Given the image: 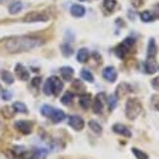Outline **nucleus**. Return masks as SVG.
<instances>
[{
    "instance_id": "2eb2a0df",
    "label": "nucleus",
    "mask_w": 159,
    "mask_h": 159,
    "mask_svg": "<svg viewBox=\"0 0 159 159\" xmlns=\"http://www.w3.org/2000/svg\"><path fill=\"white\" fill-rule=\"evenodd\" d=\"M0 76H2V79L7 84H13L14 83V76L8 70H2V71H0Z\"/></svg>"
},
{
    "instance_id": "473e14b6",
    "label": "nucleus",
    "mask_w": 159,
    "mask_h": 159,
    "mask_svg": "<svg viewBox=\"0 0 159 159\" xmlns=\"http://www.w3.org/2000/svg\"><path fill=\"white\" fill-rule=\"evenodd\" d=\"M40 83H42V79L40 78H34L33 82H31L33 87H39V85H40Z\"/></svg>"
},
{
    "instance_id": "6e6552de",
    "label": "nucleus",
    "mask_w": 159,
    "mask_h": 159,
    "mask_svg": "<svg viewBox=\"0 0 159 159\" xmlns=\"http://www.w3.org/2000/svg\"><path fill=\"white\" fill-rule=\"evenodd\" d=\"M113 130H114V133H116V134H120V135L127 137V138H129V137L132 135L130 130H129V129H128L125 125H123V124H119V123H116V124H114V125H113Z\"/></svg>"
},
{
    "instance_id": "bb28decb",
    "label": "nucleus",
    "mask_w": 159,
    "mask_h": 159,
    "mask_svg": "<svg viewBox=\"0 0 159 159\" xmlns=\"http://www.w3.org/2000/svg\"><path fill=\"white\" fill-rule=\"evenodd\" d=\"M71 100H73V94H71L70 92L65 93V94L61 97V103H63L64 105H69V104L71 103Z\"/></svg>"
},
{
    "instance_id": "72a5a7b5",
    "label": "nucleus",
    "mask_w": 159,
    "mask_h": 159,
    "mask_svg": "<svg viewBox=\"0 0 159 159\" xmlns=\"http://www.w3.org/2000/svg\"><path fill=\"white\" fill-rule=\"evenodd\" d=\"M154 107H155V108L159 110V100H158V103H155V102H154Z\"/></svg>"
},
{
    "instance_id": "aec40b11",
    "label": "nucleus",
    "mask_w": 159,
    "mask_h": 159,
    "mask_svg": "<svg viewBox=\"0 0 159 159\" xmlns=\"http://www.w3.org/2000/svg\"><path fill=\"white\" fill-rule=\"evenodd\" d=\"M80 76H82L83 80H85V82H89V83H93V82H94L93 74H92L89 70H87V69H83V70L80 71Z\"/></svg>"
},
{
    "instance_id": "6ab92c4d",
    "label": "nucleus",
    "mask_w": 159,
    "mask_h": 159,
    "mask_svg": "<svg viewBox=\"0 0 159 159\" xmlns=\"http://www.w3.org/2000/svg\"><path fill=\"white\" fill-rule=\"evenodd\" d=\"M21 8H23V3L21 2H14V3L10 4L9 11H10V14H18L21 10Z\"/></svg>"
},
{
    "instance_id": "9b49d317",
    "label": "nucleus",
    "mask_w": 159,
    "mask_h": 159,
    "mask_svg": "<svg viewBox=\"0 0 159 159\" xmlns=\"http://www.w3.org/2000/svg\"><path fill=\"white\" fill-rule=\"evenodd\" d=\"M60 75H61V78H63V80L70 82L71 78H73V75H74V70H73V68H70V66H63V68L60 69Z\"/></svg>"
},
{
    "instance_id": "423d86ee",
    "label": "nucleus",
    "mask_w": 159,
    "mask_h": 159,
    "mask_svg": "<svg viewBox=\"0 0 159 159\" xmlns=\"http://www.w3.org/2000/svg\"><path fill=\"white\" fill-rule=\"evenodd\" d=\"M15 128L18 130H20L23 134H30L31 133V128H33V124L28 120H18L15 123Z\"/></svg>"
},
{
    "instance_id": "4be33fe9",
    "label": "nucleus",
    "mask_w": 159,
    "mask_h": 159,
    "mask_svg": "<svg viewBox=\"0 0 159 159\" xmlns=\"http://www.w3.org/2000/svg\"><path fill=\"white\" fill-rule=\"evenodd\" d=\"M89 128L90 130H93L95 134H102V127L99 123H97L95 120H90L89 122Z\"/></svg>"
},
{
    "instance_id": "b1692460",
    "label": "nucleus",
    "mask_w": 159,
    "mask_h": 159,
    "mask_svg": "<svg viewBox=\"0 0 159 159\" xmlns=\"http://www.w3.org/2000/svg\"><path fill=\"white\" fill-rule=\"evenodd\" d=\"M140 19H142L143 21H145V23H149V21H153L154 16H153V14H152L150 11L144 10V11L140 13Z\"/></svg>"
},
{
    "instance_id": "c756f323",
    "label": "nucleus",
    "mask_w": 159,
    "mask_h": 159,
    "mask_svg": "<svg viewBox=\"0 0 159 159\" xmlns=\"http://www.w3.org/2000/svg\"><path fill=\"white\" fill-rule=\"evenodd\" d=\"M116 5V2L115 0H104V8L109 11H111Z\"/></svg>"
},
{
    "instance_id": "412c9836",
    "label": "nucleus",
    "mask_w": 159,
    "mask_h": 159,
    "mask_svg": "<svg viewBox=\"0 0 159 159\" xmlns=\"http://www.w3.org/2000/svg\"><path fill=\"white\" fill-rule=\"evenodd\" d=\"M129 50H130V49H128V48H127L124 44H120V45H119V47L116 48L115 53H116V55H118L119 58H124Z\"/></svg>"
},
{
    "instance_id": "a211bd4d",
    "label": "nucleus",
    "mask_w": 159,
    "mask_h": 159,
    "mask_svg": "<svg viewBox=\"0 0 159 159\" xmlns=\"http://www.w3.org/2000/svg\"><path fill=\"white\" fill-rule=\"evenodd\" d=\"M13 109H14L15 111H18V113H23V114H26V113H28L26 105H25L24 103H21V102H15V103L13 104Z\"/></svg>"
},
{
    "instance_id": "cd10ccee",
    "label": "nucleus",
    "mask_w": 159,
    "mask_h": 159,
    "mask_svg": "<svg viewBox=\"0 0 159 159\" xmlns=\"http://www.w3.org/2000/svg\"><path fill=\"white\" fill-rule=\"evenodd\" d=\"M54 110V108L53 107H50V105H43L42 107V109H40V111H42V114L44 115V116H50V114H52V111Z\"/></svg>"
},
{
    "instance_id": "1a4fd4ad",
    "label": "nucleus",
    "mask_w": 159,
    "mask_h": 159,
    "mask_svg": "<svg viewBox=\"0 0 159 159\" xmlns=\"http://www.w3.org/2000/svg\"><path fill=\"white\" fill-rule=\"evenodd\" d=\"M70 14L75 18H80L85 14V8L80 4H74L71 8H70Z\"/></svg>"
},
{
    "instance_id": "f8f14e48",
    "label": "nucleus",
    "mask_w": 159,
    "mask_h": 159,
    "mask_svg": "<svg viewBox=\"0 0 159 159\" xmlns=\"http://www.w3.org/2000/svg\"><path fill=\"white\" fill-rule=\"evenodd\" d=\"M50 80L53 83V90H54V94L53 95H59V93L61 92L63 89V83L60 82V79L57 78V76H52Z\"/></svg>"
},
{
    "instance_id": "dca6fc26",
    "label": "nucleus",
    "mask_w": 159,
    "mask_h": 159,
    "mask_svg": "<svg viewBox=\"0 0 159 159\" xmlns=\"http://www.w3.org/2000/svg\"><path fill=\"white\" fill-rule=\"evenodd\" d=\"M157 54V45L154 39H150L148 43V58H154Z\"/></svg>"
},
{
    "instance_id": "f257e3e1",
    "label": "nucleus",
    "mask_w": 159,
    "mask_h": 159,
    "mask_svg": "<svg viewBox=\"0 0 159 159\" xmlns=\"http://www.w3.org/2000/svg\"><path fill=\"white\" fill-rule=\"evenodd\" d=\"M43 44L42 39L30 38V36H20L10 39L5 43V48L10 53H19V52H28Z\"/></svg>"
},
{
    "instance_id": "39448f33",
    "label": "nucleus",
    "mask_w": 159,
    "mask_h": 159,
    "mask_svg": "<svg viewBox=\"0 0 159 159\" xmlns=\"http://www.w3.org/2000/svg\"><path fill=\"white\" fill-rule=\"evenodd\" d=\"M103 76L105 80L110 82V83H114L116 80V76H118V73L115 70V68L113 66H107L104 70H103Z\"/></svg>"
},
{
    "instance_id": "9d476101",
    "label": "nucleus",
    "mask_w": 159,
    "mask_h": 159,
    "mask_svg": "<svg viewBox=\"0 0 159 159\" xmlns=\"http://www.w3.org/2000/svg\"><path fill=\"white\" fill-rule=\"evenodd\" d=\"M49 118L53 120V123H60L61 120H64V119H65V113H64L63 110L54 109V110L52 111V114H50Z\"/></svg>"
},
{
    "instance_id": "ddd939ff",
    "label": "nucleus",
    "mask_w": 159,
    "mask_h": 159,
    "mask_svg": "<svg viewBox=\"0 0 159 159\" xmlns=\"http://www.w3.org/2000/svg\"><path fill=\"white\" fill-rule=\"evenodd\" d=\"M90 102H92L90 94H82L79 97V104H80L83 109H88L90 107Z\"/></svg>"
},
{
    "instance_id": "2f4dec72",
    "label": "nucleus",
    "mask_w": 159,
    "mask_h": 159,
    "mask_svg": "<svg viewBox=\"0 0 159 159\" xmlns=\"http://www.w3.org/2000/svg\"><path fill=\"white\" fill-rule=\"evenodd\" d=\"M3 99L4 100H10L11 99V97H13V94L10 93V92H8V90H3Z\"/></svg>"
},
{
    "instance_id": "393cba45",
    "label": "nucleus",
    "mask_w": 159,
    "mask_h": 159,
    "mask_svg": "<svg viewBox=\"0 0 159 159\" xmlns=\"http://www.w3.org/2000/svg\"><path fill=\"white\" fill-rule=\"evenodd\" d=\"M93 110H94L95 114H100L102 110H103V103H102V100H99L98 98H97V100L93 102Z\"/></svg>"
},
{
    "instance_id": "7c9ffc66",
    "label": "nucleus",
    "mask_w": 159,
    "mask_h": 159,
    "mask_svg": "<svg viewBox=\"0 0 159 159\" xmlns=\"http://www.w3.org/2000/svg\"><path fill=\"white\" fill-rule=\"evenodd\" d=\"M118 98H116V95H114V94H111L110 97H109V108L110 109H114L115 107H116V103H118V100H116Z\"/></svg>"
},
{
    "instance_id": "5701e85b",
    "label": "nucleus",
    "mask_w": 159,
    "mask_h": 159,
    "mask_svg": "<svg viewBox=\"0 0 159 159\" xmlns=\"http://www.w3.org/2000/svg\"><path fill=\"white\" fill-rule=\"evenodd\" d=\"M44 94L45 95H50V94H54V90H53V83L50 80V78L45 82L44 84Z\"/></svg>"
},
{
    "instance_id": "f3484780",
    "label": "nucleus",
    "mask_w": 159,
    "mask_h": 159,
    "mask_svg": "<svg viewBox=\"0 0 159 159\" xmlns=\"http://www.w3.org/2000/svg\"><path fill=\"white\" fill-rule=\"evenodd\" d=\"M145 70H147V73H149V74H153V73L157 70L154 58H148V60H147V63H145Z\"/></svg>"
},
{
    "instance_id": "0eeeda50",
    "label": "nucleus",
    "mask_w": 159,
    "mask_h": 159,
    "mask_svg": "<svg viewBox=\"0 0 159 159\" xmlns=\"http://www.w3.org/2000/svg\"><path fill=\"white\" fill-rule=\"evenodd\" d=\"M15 74H16V76L20 79V80H29L30 74H29V71L26 70V68L23 64H16V66H15Z\"/></svg>"
},
{
    "instance_id": "f704fd0d",
    "label": "nucleus",
    "mask_w": 159,
    "mask_h": 159,
    "mask_svg": "<svg viewBox=\"0 0 159 159\" xmlns=\"http://www.w3.org/2000/svg\"><path fill=\"white\" fill-rule=\"evenodd\" d=\"M80 2H87V0H80Z\"/></svg>"
},
{
    "instance_id": "a878e982",
    "label": "nucleus",
    "mask_w": 159,
    "mask_h": 159,
    "mask_svg": "<svg viewBox=\"0 0 159 159\" xmlns=\"http://www.w3.org/2000/svg\"><path fill=\"white\" fill-rule=\"evenodd\" d=\"M60 49H61V54H63L64 57H70V55L73 54V48H71L69 44H63V45L60 47Z\"/></svg>"
},
{
    "instance_id": "20e7f679",
    "label": "nucleus",
    "mask_w": 159,
    "mask_h": 159,
    "mask_svg": "<svg viewBox=\"0 0 159 159\" xmlns=\"http://www.w3.org/2000/svg\"><path fill=\"white\" fill-rule=\"evenodd\" d=\"M69 125L74 129V130H82L84 128V120L82 116L79 115H71L69 116Z\"/></svg>"
},
{
    "instance_id": "7ed1b4c3",
    "label": "nucleus",
    "mask_w": 159,
    "mask_h": 159,
    "mask_svg": "<svg viewBox=\"0 0 159 159\" xmlns=\"http://www.w3.org/2000/svg\"><path fill=\"white\" fill-rule=\"evenodd\" d=\"M49 19V16L44 13H40V11H33V13H29L26 14V16L24 18V21L26 23H34V21H47Z\"/></svg>"
},
{
    "instance_id": "4468645a",
    "label": "nucleus",
    "mask_w": 159,
    "mask_h": 159,
    "mask_svg": "<svg viewBox=\"0 0 159 159\" xmlns=\"http://www.w3.org/2000/svg\"><path fill=\"white\" fill-rule=\"evenodd\" d=\"M76 59L79 63H85L88 59H89V52L88 49L85 48H82L78 50V54H76Z\"/></svg>"
},
{
    "instance_id": "c85d7f7f",
    "label": "nucleus",
    "mask_w": 159,
    "mask_h": 159,
    "mask_svg": "<svg viewBox=\"0 0 159 159\" xmlns=\"http://www.w3.org/2000/svg\"><path fill=\"white\" fill-rule=\"evenodd\" d=\"M132 152H133V154L137 157V159H148V155H147L144 152H142V150H139V149H137V148H133Z\"/></svg>"
},
{
    "instance_id": "f03ea898",
    "label": "nucleus",
    "mask_w": 159,
    "mask_h": 159,
    "mask_svg": "<svg viewBox=\"0 0 159 159\" xmlns=\"http://www.w3.org/2000/svg\"><path fill=\"white\" fill-rule=\"evenodd\" d=\"M142 111V104L138 99H129L125 104V115L128 119L133 120Z\"/></svg>"
},
{
    "instance_id": "c9c22d12",
    "label": "nucleus",
    "mask_w": 159,
    "mask_h": 159,
    "mask_svg": "<svg viewBox=\"0 0 159 159\" xmlns=\"http://www.w3.org/2000/svg\"><path fill=\"white\" fill-rule=\"evenodd\" d=\"M0 92H2V85H0Z\"/></svg>"
}]
</instances>
